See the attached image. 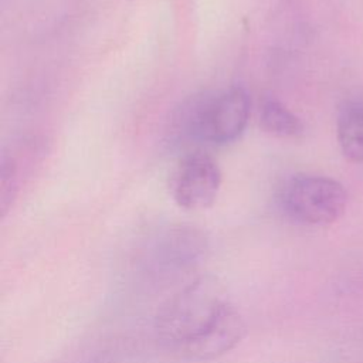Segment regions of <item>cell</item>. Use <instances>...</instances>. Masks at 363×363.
I'll return each instance as SVG.
<instances>
[{
    "mask_svg": "<svg viewBox=\"0 0 363 363\" xmlns=\"http://www.w3.org/2000/svg\"><path fill=\"white\" fill-rule=\"evenodd\" d=\"M228 303L218 279L201 275L162 305L155 319L156 335L163 345L180 352L207 330Z\"/></svg>",
    "mask_w": 363,
    "mask_h": 363,
    "instance_id": "1",
    "label": "cell"
},
{
    "mask_svg": "<svg viewBox=\"0 0 363 363\" xmlns=\"http://www.w3.org/2000/svg\"><path fill=\"white\" fill-rule=\"evenodd\" d=\"M248 118V94L235 85L193 96L182 108L177 129L186 138L221 145L237 139L244 132Z\"/></svg>",
    "mask_w": 363,
    "mask_h": 363,
    "instance_id": "2",
    "label": "cell"
},
{
    "mask_svg": "<svg viewBox=\"0 0 363 363\" xmlns=\"http://www.w3.org/2000/svg\"><path fill=\"white\" fill-rule=\"evenodd\" d=\"M282 207L298 223L328 225L337 221L347 204V193L342 183L326 176L296 174L282 190Z\"/></svg>",
    "mask_w": 363,
    "mask_h": 363,
    "instance_id": "3",
    "label": "cell"
},
{
    "mask_svg": "<svg viewBox=\"0 0 363 363\" xmlns=\"http://www.w3.org/2000/svg\"><path fill=\"white\" fill-rule=\"evenodd\" d=\"M221 187V172L208 155L191 153L180 160L170 177V194L186 210L213 206Z\"/></svg>",
    "mask_w": 363,
    "mask_h": 363,
    "instance_id": "4",
    "label": "cell"
},
{
    "mask_svg": "<svg viewBox=\"0 0 363 363\" xmlns=\"http://www.w3.org/2000/svg\"><path fill=\"white\" fill-rule=\"evenodd\" d=\"M207 250L204 234L186 225H173L163 231L153 247V261L159 268L183 271L194 267Z\"/></svg>",
    "mask_w": 363,
    "mask_h": 363,
    "instance_id": "5",
    "label": "cell"
},
{
    "mask_svg": "<svg viewBox=\"0 0 363 363\" xmlns=\"http://www.w3.org/2000/svg\"><path fill=\"white\" fill-rule=\"evenodd\" d=\"M244 335V319L230 302L211 323V326L179 353L191 360H211L235 347Z\"/></svg>",
    "mask_w": 363,
    "mask_h": 363,
    "instance_id": "6",
    "label": "cell"
},
{
    "mask_svg": "<svg viewBox=\"0 0 363 363\" xmlns=\"http://www.w3.org/2000/svg\"><path fill=\"white\" fill-rule=\"evenodd\" d=\"M336 132L345 157L363 163V99L350 101L342 108Z\"/></svg>",
    "mask_w": 363,
    "mask_h": 363,
    "instance_id": "7",
    "label": "cell"
},
{
    "mask_svg": "<svg viewBox=\"0 0 363 363\" xmlns=\"http://www.w3.org/2000/svg\"><path fill=\"white\" fill-rule=\"evenodd\" d=\"M259 121L268 133L279 138H296L303 132L302 121L275 98L264 99Z\"/></svg>",
    "mask_w": 363,
    "mask_h": 363,
    "instance_id": "8",
    "label": "cell"
}]
</instances>
